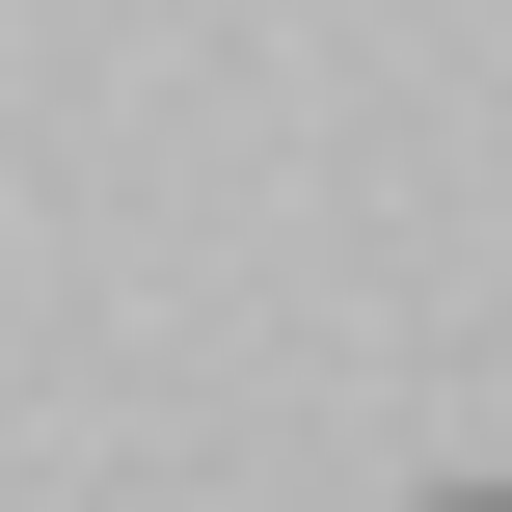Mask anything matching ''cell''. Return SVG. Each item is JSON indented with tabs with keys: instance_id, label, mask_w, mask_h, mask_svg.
Masks as SVG:
<instances>
[{
	"instance_id": "1",
	"label": "cell",
	"mask_w": 512,
	"mask_h": 512,
	"mask_svg": "<svg viewBox=\"0 0 512 512\" xmlns=\"http://www.w3.org/2000/svg\"><path fill=\"white\" fill-rule=\"evenodd\" d=\"M459 512H512V486H459Z\"/></svg>"
}]
</instances>
